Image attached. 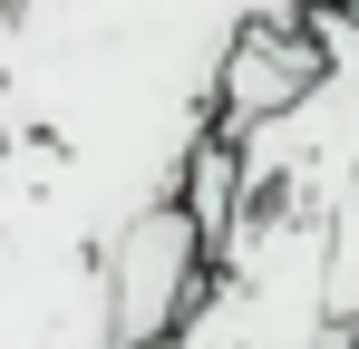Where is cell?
Instances as JSON below:
<instances>
[{"label":"cell","mask_w":359,"mask_h":349,"mask_svg":"<svg viewBox=\"0 0 359 349\" xmlns=\"http://www.w3.org/2000/svg\"><path fill=\"white\" fill-rule=\"evenodd\" d=\"M97 282H107V330H117V349H175L184 320H194L204 291H214V233L165 194V204L126 214V224L97 242Z\"/></svg>","instance_id":"obj_1"},{"label":"cell","mask_w":359,"mask_h":349,"mask_svg":"<svg viewBox=\"0 0 359 349\" xmlns=\"http://www.w3.org/2000/svg\"><path fill=\"white\" fill-rule=\"evenodd\" d=\"M330 301H340V320H359V174L340 194V224H330Z\"/></svg>","instance_id":"obj_2"}]
</instances>
